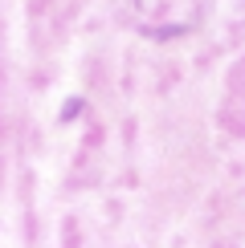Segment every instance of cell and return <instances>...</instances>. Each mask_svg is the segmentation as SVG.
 I'll list each match as a JSON object with an SVG mask.
<instances>
[{
  "mask_svg": "<svg viewBox=\"0 0 245 248\" xmlns=\"http://www.w3.org/2000/svg\"><path fill=\"white\" fill-rule=\"evenodd\" d=\"M78 110H82V102H78V98H70L66 106H61V122H66V118H78Z\"/></svg>",
  "mask_w": 245,
  "mask_h": 248,
  "instance_id": "obj_1",
  "label": "cell"
}]
</instances>
